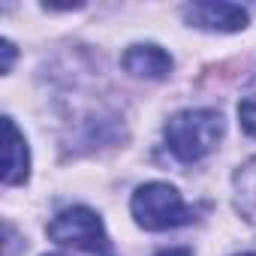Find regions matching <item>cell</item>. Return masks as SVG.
I'll list each match as a JSON object with an SVG mask.
<instances>
[{"mask_svg": "<svg viewBox=\"0 0 256 256\" xmlns=\"http://www.w3.org/2000/svg\"><path fill=\"white\" fill-rule=\"evenodd\" d=\"M120 64H124V70L130 72V76H136V78H151V82L166 78V76L172 72V58H169L160 46H154V42L130 46V48L124 52Z\"/></svg>", "mask_w": 256, "mask_h": 256, "instance_id": "cell-5", "label": "cell"}, {"mask_svg": "<svg viewBox=\"0 0 256 256\" xmlns=\"http://www.w3.org/2000/svg\"><path fill=\"white\" fill-rule=\"evenodd\" d=\"M184 18L190 28L220 30V34H235L247 28V10L235 4H190L184 6Z\"/></svg>", "mask_w": 256, "mask_h": 256, "instance_id": "cell-4", "label": "cell"}, {"mask_svg": "<svg viewBox=\"0 0 256 256\" xmlns=\"http://www.w3.org/2000/svg\"><path fill=\"white\" fill-rule=\"evenodd\" d=\"M166 145L181 163H196L217 148L226 120L217 108H184L166 120Z\"/></svg>", "mask_w": 256, "mask_h": 256, "instance_id": "cell-1", "label": "cell"}, {"mask_svg": "<svg viewBox=\"0 0 256 256\" xmlns=\"http://www.w3.org/2000/svg\"><path fill=\"white\" fill-rule=\"evenodd\" d=\"M235 205L256 226V160H250L235 175Z\"/></svg>", "mask_w": 256, "mask_h": 256, "instance_id": "cell-7", "label": "cell"}, {"mask_svg": "<svg viewBox=\"0 0 256 256\" xmlns=\"http://www.w3.org/2000/svg\"><path fill=\"white\" fill-rule=\"evenodd\" d=\"M4 133H6V157H4V184L16 187L24 184L30 175V154L22 130L16 126L12 118H4Z\"/></svg>", "mask_w": 256, "mask_h": 256, "instance_id": "cell-6", "label": "cell"}, {"mask_svg": "<svg viewBox=\"0 0 256 256\" xmlns=\"http://www.w3.org/2000/svg\"><path fill=\"white\" fill-rule=\"evenodd\" d=\"M241 256H256V253H241Z\"/></svg>", "mask_w": 256, "mask_h": 256, "instance_id": "cell-12", "label": "cell"}, {"mask_svg": "<svg viewBox=\"0 0 256 256\" xmlns=\"http://www.w3.org/2000/svg\"><path fill=\"white\" fill-rule=\"evenodd\" d=\"M46 256H66V253H46Z\"/></svg>", "mask_w": 256, "mask_h": 256, "instance_id": "cell-11", "label": "cell"}, {"mask_svg": "<svg viewBox=\"0 0 256 256\" xmlns=\"http://www.w3.org/2000/svg\"><path fill=\"white\" fill-rule=\"evenodd\" d=\"M0 52H4V66H0V70H4V72H10V70H12V60H16V46H12L10 40H4Z\"/></svg>", "mask_w": 256, "mask_h": 256, "instance_id": "cell-9", "label": "cell"}, {"mask_svg": "<svg viewBox=\"0 0 256 256\" xmlns=\"http://www.w3.org/2000/svg\"><path fill=\"white\" fill-rule=\"evenodd\" d=\"M130 208H133L136 223L148 232H166V229H175V226H184L193 220V211L184 205L181 193L166 181L142 184L133 193Z\"/></svg>", "mask_w": 256, "mask_h": 256, "instance_id": "cell-2", "label": "cell"}, {"mask_svg": "<svg viewBox=\"0 0 256 256\" xmlns=\"http://www.w3.org/2000/svg\"><path fill=\"white\" fill-rule=\"evenodd\" d=\"M48 238L64 244V247H78L96 256H108V235L102 229V220L96 211L76 205L60 211L52 223H48Z\"/></svg>", "mask_w": 256, "mask_h": 256, "instance_id": "cell-3", "label": "cell"}, {"mask_svg": "<svg viewBox=\"0 0 256 256\" xmlns=\"http://www.w3.org/2000/svg\"><path fill=\"white\" fill-rule=\"evenodd\" d=\"M238 120L244 126V133L256 139V94H250L238 102Z\"/></svg>", "mask_w": 256, "mask_h": 256, "instance_id": "cell-8", "label": "cell"}, {"mask_svg": "<svg viewBox=\"0 0 256 256\" xmlns=\"http://www.w3.org/2000/svg\"><path fill=\"white\" fill-rule=\"evenodd\" d=\"M157 256H190V250H187V247H175V250H163V253H157Z\"/></svg>", "mask_w": 256, "mask_h": 256, "instance_id": "cell-10", "label": "cell"}]
</instances>
